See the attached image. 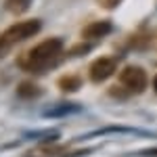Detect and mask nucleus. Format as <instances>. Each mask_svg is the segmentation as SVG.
<instances>
[{"mask_svg": "<svg viewBox=\"0 0 157 157\" xmlns=\"http://www.w3.org/2000/svg\"><path fill=\"white\" fill-rule=\"evenodd\" d=\"M61 48H63L61 40L48 38L42 44H38L36 48L29 50L27 57H23L21 67H23L25 71H44V69H48V67L55 65L57 57L61 55Z\"/></svg>", "mask_w": 157, "mask_h": 157, "instance_id": "f257e3e1", "label": "nucleus"}, {"mask_svg": "<svg viewBox=\"0 0 157 157\" xmlns=\"http://www.w3.org/2000/svg\"><path fill=\"white\" fill-rule=\"evenodd\" d=\"M40 27H42V23L38 19H29V21H23V23L11 25L6 32L0 34V50H4V48H9V46H13V44H17V42H23L27 38L36 36L38 32H40Z\"/></svg>", "mask_w": 157, "mask_h": 157, "instance_id": "f03ea898", "label": "nucleus"}, {"mask_svg": "<svg viewBox=\"0 0 157 157\" xmlns=\"http://www.w3.org/2000/svg\"><path fill=\"white\" fill-rule=\"evenodd\" d=\"M120 82L130 92H143L147 88V73L140 67H126L120 75Z\"/></svg>", "mask_w": 157, "mask_h": 157, "instance_id": "7ed1b4c3", "label": "nucleus"}, {"mask_svg": "<svg viewBox=\"0 0 157 157\" xmlns=\"http://www.w3.org/2000/svg\"><path fill=\"white\" fill-rule=\"evenodd\" d=\"M113 71H115V59H111V57H98L88 69L92 82H105L107 78L113 75Z\"/></svg>", "mask_w": 157, "mask_h": 157, "instance_id": "20e7f679", "label": "nucleus"}, {"mask_svg": "<svg viewBox=\"0 0 157 157\" xmlns=\"http://www.w3.org/2000/svg\"><path fill=\"white\" fill-rule=\"evenodd\" d=\"M111 29H113V27H111L109 21H97V23L86 25L84 29H82V36H84L86 40H98V38L111 34Z\"/></svg>", "mask_w": 157, "mask_h": 157, "instance_id": "39448f33", "label": "nucleus"}, {"mask_svg": "<svg viewBox=\"0 0 157 157\" xmlns=\"http://www.w3.org/2000/svg\"><path fill=\"white\" fill-rule=\"evenodd\" d=\"M4 6H6V11L19 15V13H23L25 9L29 6V0H6V2H4Z\"/></svg>", "mask_w": 157, "mask_h": 157, "instance_id": "423d86ee", "label": "nucleus"}, {"mask_svg": "<svg viewBox=\"0 0 157 157\" xmlns=\"http://www.w3.org/2000/svg\"><path fill=\"white\" fill-rule=\"evenodd\" d=\"M59 86L63 90H78V88L82 86V82H80L78 75H65V78H61Z\"/></svg>", "mask_w": 157, "mask_h": 157, "instance_id": "0eeeda50", "label": "nucleus"}, {"mask_svg": "<svg viewBox=\"0 0 157 157\" xmlns=\"http://www.w3.org/2000/svg\"><path fill=\"white\" fill-rule=\"evenodd\" d=\"M19 94H21V97L32 98V97H36V94H40V88H38V86H34L32 82H25V84L19 86Z\"/></svg>", "mask_w": 157, "mask_h": 157, "instance_id": "6e6552de", "label": "nucleus"}, {"mask_svg": "<svg viewBox=\"0 0 157 157\" xmlns=\"http://www.w3.org/2000/svg\"><path fill=\"white\" fill-rule=\"evenodd\" d=\"M143 155H147V157H157V149H149V151H143Z\"/></svg>", "mask_w": 157, "mask_h": 157, "instance_id": "1a4fd4ad", "label": "nucleus"}, {"mask_svg": "<svg viewBox=\"0 0 157 157\" xmlns=\"http://www.w3.org/2000/svg\"><path fill=\"white\" fill-rule=\"evenodd\" d=\"M117 2H120V0H103V4H105V6H115Z\"/></svg>", "mask_w": 157, "mask_h": 157, "instance_id": "9d476101", "label": "nucleus"}, {"mask_svg": "<svg viewBox=\"0 0 157 157\" xmlns=\"http://www.w3.org/2000/svg\"><path fill=\"white\" fill-rule=\"evenodd\" d=\"M153 88H155V92H157V75H155V80H153Z\"/></svg>", "mask_w": 157, "mask_h": 157, "instance_id": "9b49d317", "label": "nucleus"}]
</instances>
